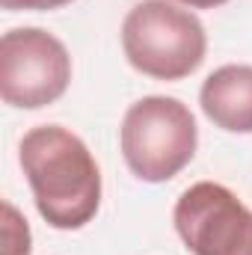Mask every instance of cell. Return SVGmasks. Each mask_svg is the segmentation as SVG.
Segmentation results:
<instances>
[{
  "label": "cell",
  "instance_id": "cell-1",
  "mask_svg": "<svg viewBox=\"0 0 252 255\" xmlns=\"http://www.w3.org/2000/svg\"><path fill=\"white\" fill-rule=\"evenodd\" d=\"M18 163L39 217L57 232L89 226L101 208V166L89 145L63 125H36L18 142Z\"/></svg>",
  "mask_w": 252,
  "mask_h": 255
},
{
  "label": "cell",
  "instance_id": "cell-2",
  "mask_svg": "<svg viewBox=\"0 0 252 255\" xmlns=\"http://www.w3.org/2000/svg\"><path fill=\"white\" fill-rule=\"evenodd\" d=\"M127 65L151 80H184L208 57V33L196 12L175 0H139L122 21Z\"/></svg>",
  "mask_w": 252,
  "mask_h": 255
},
{
  "label": "cell",
  "instance_id": "cell-3",
  "mask_svg": "<svg viewBox=\"0 0 252 255\" xmlns=\"http://www.w3.org/2000/svg\"><path fill=\"white\" fill-rule=\"evenodd\" d=\"M199 128L181 98L145 95L122 116L119 148L133 178L145 184L172 181L196 157Z\"/></svg>",
  "mask_w": 252,
  "mask_h": 255
},
{
  "label": "cell",
  "instance_id": "cell-4",
  "mask_svg": "<svg viewBox=\"0 0 252 255\" xmlns=\"http://www.w3.org/2000/svg\"><path fill=\"white\" fill-rule=\"evenodd\" d=\"M71 86V54L42 27H15L0 39V98L15 110H42Z\"/></svg>",
  "mask_w": 252,
  "mask_h": 255
},
{
  "label": "cell",
  "instance_id": "cell-5",
  "mask_svg": "<svg viewBox=\"0 0 252 255\" xmlns=\"http://www.w3.org/2000/svg\"><path fill=\"white\" fill-rule=\"evenodd\" d=\"M172 226L193 255H252V211L226 184H190L172 208Z\"/></svg>",
  "mask_w": 252,
  "mask_h": 255
},
{
  "label": "cell",
  "instance_id": "cell-6",
  "mask_svg": "<svg viewBox=\"0 0 252 255\" xmlns=\"http://www.w3.org/2000/svg\"><path fill=\"white\" fill-rule=\"evenodd\" d=\"M205 119L226 133H252V65L229 63L214 68L199 89Z\"/></svg>",
  "mask_w": 252,
  "mask_h": 255
},
{
  "label": "cell",
  "instance_id": "cell-7",
  "mask_svg": "<svg viewBox=\"0 0 252 255\" xmlns=\"http://www.w3.org/2000/svg\"><path fill=\"white\" fill-rule=\"evenodd\" d=\"M30 250H33V235L27 217L12 202H3V255H30Z\"/></svg>",
  "mask_w": 252,
  "mask_h": 255
},
{
  "label": "cell",
  "instance_id": "cell-8",
  "mask_svg": "<svg viewBox=\"0 0 252 255\" xmlns=\"http://www.w3.org/2000/svg\"><path fill=\"white\" fill-rule=\"evenodd\" d=\"M68 3H74V0H0V6L9 12H54Z\"/></svg>",
  "mask_w": 252,
  "mask_h": 255
},
{
  "label": "cell",
  "instance_id": "cell-9",
  "mask_svg": "<svg viewBox=\"0 0 252 255\" xmlns=\"http://www.w3.org/2000/svg\"><path fill=\"white\" fill-rule=\"evenodd\" d=\"M175 3H181V6H187V9H220V6H226L229 0H175Z\"/></svg>",
  "mask_w": 252,
  "mask_h": 255
}]
</instances>
